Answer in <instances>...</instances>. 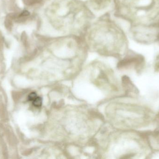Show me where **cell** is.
I'll list each match as a JSON object with an SVG mask.
<instances>
[{"mask_svg": "<svg viewBox=\"0 0 159 159\" xmlns=\"http://www.w3.org/2000/svg\"><path fill=\"white\" fill-rule=\"evenodd\" d=\"M33 104L36 107H40L42 105V99L37 96L32 101Z\"/></svg>", "mask_w": 159, "mask_h": 159, "instance_id": "obj_1", "label": "cell"}, {"mask_svg": "<svg viewBox=\"0 0 159 159\" xmlns=\"http://www.w3.org/2000/svg\"><path fill=\"white\" fill-rule=\"evenodd\" d=\"M37 97V95L36 94V93L35 92H33L29 95L28 98H29V101L32 102L34 99H36Z\"/></svg>", "mask_w": 159, "mask_h": 159, "instance_id": "obj_2", "label": "cell"}, {"mask_svg": "<svg viewBox=\"0 0 159 159\" xmlns=\"http://www.w3.org/2000/svg\"><path fill=\"white\" fill-rule=\"evenodd\" d=\"M30 15V13L28 11H24L21 13V15H20V16H28Z\"/></svg>", "mask_w": 159, "mask_h": 159, "instance_id": "obj_3", "label": "cell"}]
</instances>
